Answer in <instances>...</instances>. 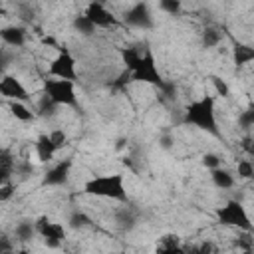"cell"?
<instances>
[{
	"label": "cell",
	"mask_w": 254,
	"mask_h": 254,
	"mask_svg": "<svg viewBox=\"0 0 254 254\" xmlns=\"http://www.w3.org/2000/svg\"><path fill=\"white\" fill-rule=\"evenodd\" d=\"M121 58L125 64V69L131 73V81H141V83H149L159 87L165 95H171V91L175 89L173 83L165 81L155 56L151 54V50H139V48H123L121 50Z\"/></svg>",
	"instance_id": "cell-1"
},
{
	"label": "cell",
	"mask_w": 254,
	"mask_h": 254,
	"mask_svg": "<svg viewBox=\"0 0 254 254\" xmlns=\"http://www.w3.org/2000/svg\"><path fill=\"white\" fill-rule=\"evenodd\" d=\"M183 123L196 127L208 135L218 137L220 129H218V119H216V103L214 97L210 95H202L198 99H192L190 103H187L185 111H183Z\"/></svg>",
	"instance_id": "cell-2"
},
{
	"label": "cell",
	"mask_w": 254,
	"mask_h": 254,
	"mask_svg": "<svg viewBox=\"0 0 254 254\" xmlns=\"http://www.w3.org/2000/svg\"><path fill=\"white\" fill-rule=\"evenodd\" d=\"M83 192L89 194V196L109 198V200H121V202H125L129 198L127 196V189H125V177L121 173L91 177L89 181H85Z\"/></svg>",
	"instance_id": "cell-3"
},
{
	"label": "cell",
	"mask_w": 254,
	"mask_h": 254,
	"mask_svg": "<svg viewBox=\"0 0 254 254\" xmlns=\"http://www.w3.org/2000/svg\"><path fill=\"white\" fill-rule=\"evenodd\" d=\"M44 95L58 107H75L77 105L75 81H69V79L48 77L44 81Z\"/></svg>",
	"instance_id": "cell-4"
},
{
	"label": "cell",
	"mask_w": 254,
	"mask_h": 254,
	"mask_svg": "<svg viewBox=\"0 0 254 254\" xmlns=\"http://www.w3.org/2000/svg\"><path fill=\"white\" fill-rule=\"evenodd\" d=\"M216 220L222 226H234L244 232H252V220L246 212V206L238 200H228L224 206L216 208Z\"/></svg>",
	"instance_id": "cell-5"
},
{
	"label": "cell",
	"mask_w": 254,
	"mask_h": 254,
	"mask_svg": "<svg viewBox=\"0 0 254 254\" xmlns=\"http://www.w3.org/2000/svg\"><path fill=\"white\" fill-rule=\"evenodd\" d=\"M50 77H58V79H69L75 81L77 79V69H75V58L67 52V50H60L58 56L50 62L48 67Z\"/></svg>",
	"instance_id": "cell-6"
},
{
	"label": "cell",
	"mask_w": 254,
	"mask_h": 254,
	"mask_svg": "<svg viewBox=\"0 0 254 254\" xmlns=\"http://www.w3.org/2000/svg\"><path fill=\"white\" fill-rule=\"evenodd\" d=\"M123 24L137 28V30H151L155 26V22H153V14H151L149 4L139 0L131 8H127L123 14Z\"/></svg>",
	"instance_id": "cell-7"
},
{
	"label": "cell",
	"mask_w": 254,
	"mask_h": 254,
	"mask_svg": "<svg viewBox=\"0 0 254 254\" xmlns=\"http://www.w3.org/2000/svg\"><path fill=\"white\" fill-rule=\"evenodd\" d=\"M34 224H36V234H40V236L46 240L48 246L56 248V246H60V244L64 242V238H65V228H64V224L54 222V220H50L48 216H40L38 220H34Z\"/></svg>",
	"instance_id": "cell-8"
},
{
	"label": "cell",
	"mask_w": 254,
	"mask_h": 254,
	"mask_svg": "<svg viewBox=\"0 0 254 254\" xmlns=\"http://www.w3.org/2000/svg\"><path fill=\"white\" fill-rule=\"evenodd\" d=\"M0 97L8 99V101H28L30 93L26 89V85L12 73H4L0 77Z\"/></svg>",
	"instance_id": "cell-9"
},
{
	"label": "cell",
	"mask_w": 254,
	"mask_h": 254,
	"mask_svg": "<svg viewBox=\"0 0 254 254\" xmlns=\"http://www.w3.org/2000/svg\"><path fill=\"white\" fill-rule=\"evenodd\" d=\"M83 14L93 22L95 28H115V26H119V20L115 18V14L101 2H89L85 6Z\"/></svg>",
	"instance_id": "cell-10"
},
{
	"label": "cell",
	"mask_w": 254,
	"mask_h": 254,
	"mask_svg": "<svg viewBox=\"0 0 254 254\" xmlns=\"http://www.w3.org/2000/svg\"><path fill=\"white\" fill-rule=\"evenodd\" d=\"M69 171H71V159H64V161H58L56 165H52L44 179H42V185L44 187H62L67 183L69 179Z\"/></svg>",
	"instance_id": "cell-11"
},
{
	"label": "cell",
	"mask_w": 254,
	"mask_h": 254,
	"mask_svg": "<svg viewBox=\"0 0 254 254\" xmlns=\"http://www.w3.org/2000/svg\"><path fill=\"white\" fill-rule=\"evenodd\" d=\"M34 149H36V157H38L40 163H50L54 159V155L58 153V147L54 145V141L50 139L48 133L38 135V139L34 143Z\"/></svg>",
	"instance_id": "cell-12"
},
{
	"label": "cell",
	"mask_w": 254,
	"mask_h": 254,
	"mask_svg": "<svg viewBox=\"0 0 254 254\" xmlns=\"http://www.w3.org/2000/svg\"><path fill=\"white\" fill-rule=\"evenodd\" d=\"M0 40L10 48H22L26 44V30L22 26H4L0 28Z\"/></svg>",
	"instance_id": "cell-13"
},
{
	"label": "cell",
	"mask_w": 254,
	"mask_h": 254,
	"mask_svg": "<svg viewBox=\"0 0 254 254\" xmlns=\"http://www.w3.org/2000/svg\"><path fill=\"white\" fill-rule=\"evenodd\" d=\"M232 60L238 67L250 64L254 60V48L248 46V44H242V42H236L234 48H232Z\"/></svg>",
	"instance_id": "cell-14"
},
{
	"label": "cell",
	"mask_w": 254,
	"mask_h": 254,
	"mask_svg": "<svg viewBox=\"0 0 254 254\" xmlns=\"http://www.w3.org/2000/svg\"><path fill=\"white\" fill-rule=\"evenodd\" d=\"M210 179H212V183H214V187H216V189L228 190V189H232V187H234V175H232L230 171L222 169V167L212 169V171H210Z\"/></svg>",
	"instance_id": "cell-15"
},
{
	"label": "cell",
	"mask_w": 254,
	"mask_h": 254,
	"mask_svg": "<svg viewBox=\"0 0 254 254\" xmlns=\"http://www.w3.org/2000/svg\"><path fill=\"white\" fill-rule=\"evenodd\" d=\"M36 234V224L34 220H20L16 226H14V238L18 242H28L32 240Z\"/></svg>",
	"instance_id": "cell-16"
},
{
	"label": "cell",
	"mask_w": 254,
	"mask_h": 254,
	"mask_svg": "<svg viewBox=\"0 0 254 254\" xmlns=\"http://www.w3.org/2000/svg\"><path fill=\"white\" fill-rule=\"evenodd\" d=\"M10 113H12V117H16L22 123H28L36 117V113L26 105V101H10Z\"/></svg>",
	"instance_id": "cell-17"
},
{
	"label": "cell",
	"mask_w": 254,
	"mask_h": 254,
	"mask_svg": "<svg viewBox=\"0 0 254 254\" xmlns=\"http://www.w3.org/2000/svg\"><path fill=\"white\" fill-rule=\"evenodd\" d=\"M71 26H73V30H75L77 34H81V36H93L95 30H97V28L93 26V22H91L85 14H77V16L73 18Z\"/></svg>",
	"instance_id": "cell-18"
},
{
	"label": "cell",
	"mask_w": 254,
	"mask_h": 254,
	"mask_svg": "<svg viewBox=\"0 0 254 254\" xmlns=\"http://www.w3.org/2000/svg\"><path fill=\"white\" fill-rule=\"evenodd\" d=\"M200 42H202V48L212 50V48H216V46L222 42V32H220V30H216V28H212V26H208V28H204V30H202Z\"/></svg>",
	"instance_id": "cell-19"
},
{
	"label": "cell",
	"mask_w": 254,
	"mask_h": 254,
	"mask_svg": "<svg viewBox=\"0 0 254 254\" xmlns=\"http://www.w3.org/2000/svg\"><path fill=\"white\" fill-rule=\"evenodd\" d=\"M157 250L159 252H179V250H183L181 248V238L177 234H165L163 238H159Z\"/></svg>",
	"instance_id": "cell-20"
},
{
	"label": "cell",
	"mask_w": 254,
	"mask_h": 254,
	"mask_svg": "<svg viewBox=\"0 0 254 254\" xmlns=\"http://www.w3.org/2000/svg\"><path fill=\"white\" fill-rule=\"evenodd\" d=\"M91 224V220H89V216L85 214V212H81V210H73L71 214H69V218H67V226L69 228H85V226H89Z\"/></svg>",
	"instance_id": "cell-21"
},
{
	"label": "cell",
	"mask_w": 254,
	"mask_h": 254,
	"mask_svg": "<svg viewBox=\"0 0 254 254\" xmlns=\"http://www.w3.org/2000/svg\"><path fill=\"white\" fill-rule=\"evenodd\" d=\"M159 8L169 16H179L183 10V2L181 0H159Z\"/></svg>",
	"instance_id": "cell-22"
},
{
	"label": "cell",
	"mask_w": 254,
	"mask_h": 254,
	"mask_svg": "<svg viewBox=\"0 0 254 254\" xmlns=\"http://www.w3.org/2000/svg\"><path fill=\"white\" fill-rule=\"evenodd\" d=\"M0 169H4L8 173H14L16 159H14V155H12L10 149H0Z\"/></svg>",
	"instance_id": "cell-23"
},
{
	"label": "cell",
	"mask_w": 254,
	"mask_h": 254,
	"mask_svg": "<svg viewBox=\"0 0 254 254\" xmlns=\"http://www.w3.org/2000/svg\"><path fill=\"white\" fill-rule=\"evenodd\" d=\"M238 125H240L244 131H248V129L254 125V107H252V105H248L244 111L238 113Z\"/></svg>",
	"instance_id": "cell-24"
},
{
	"label": "cell",
	"mask_w": 254,
	"mask_h": 254,
	"mask_svg": "<svg viewBox=\"0 0 254 254\" xmlns=\"http://www.w3.org/2000/svg\"><path fill=\"white\" fill-rule=\"evenodd\" d=\"M117 224L123 228V230H131L133 226H135V216H133V212L131 210H121L119 214H117Z\"/></svg>",
	"instance_id": "cell-25"
},
{
	"label": "cell",
	"mask_w": 254,
	"mask_h": 254,
	"mask_svg": "<svg viewBox=\"0 0 254 254\" xmlns=\"http://www.w3.org/2000/svg\"><path fill=\"white\" fill-rule=\"evenodd\" d=\"M254 177V165L250 159H242L238 161V179H252Z\"/></svg>",
	"instance_id": "cell-26"
},
{
	"label": "cell",
	"mask_w": 254,
	"mask_h": 254,
	"mask_svg": "<svg viewBox=\"0 0 254 254\" xmlns=\"http://www.w3.org/2000/svg\"><path fill=\"white\" fill-rule=\"evenodd\" d=\"M210 81H212V87H214V91H216L218 95H222V97H228V95H230V87H228V83H226L222 77L212 75Z\"/></svg>",
	"instance_id": "cell-27"
},
{
	"label": "cell",
	"mask_w": 254,
	"mask_h": 254,
	"mask_svg": "<svg viewBox=\"0 0 254 254\" xmlns=\"http://www.w3.org/2000/svg\"><path fill=\"white\" fill-rule=\"evenodd\" d=\"M48 135H50V139L54 141V145L58 147V151H60L62 147H65V143H67V135H65L62 129H54V131H50Z\"/></svg>",
	"instance_id": "cell-28"
},
{
	"label": "cell",
	"mask_w": 254,
	"mask_h": 254,
	"mask_svg": "<svg viewBox=\"0 0 254 254\" xmlns=\"http://www.w3.org/2000/svg\"><path fill=\"white\" fill-rule=\"evenodd\" d=\"M14 192H16V187H14L10 181L2 183V185H0V202H6V200H10V198L14 196Z\"/></svg>",
	"instance_id": "cell-29"
},
{
	"label": "cell",
	"mask_w": 254,
	"mask_h": 254,
	"mask_svg": "<svg viewBox=\"0 0 254 254\" xmlns=\"http://www.w3.org/2000/svg\"><path fill=\"white\" fill-rule=\"evenodd\" d=\"M202 167H206L208 171L220 167V157L214 155V153H206V155H202Z\"/></svg>",
	"instance_id": "cell-30"
},
{
	"label": "cell",
	"mask_w": 254,
	"mask_h": 254,
	"mask_svg": "<svg viewBox=\"0 0 254 254\" xmlns=\"http://www.w3.org/2000/svg\"><path fill=\"white\" fill-rule=\"evenodd\" d=\"M14 250V242L8 238V236H0V254H4V252H12Z\"/></svg>",
	"instance_id": "cell-31"
},
{
	"label": "cell",
	"mask_w": 254,
	"mask_h": 254,
	"mask_svg": "<svg viewBox=\"0 0 254 254\" xmlns=\"http://www.w3.org/2000/svg\"><path fill=\"white\" fill-rule=\"evenodd\" d=\"M8 64H10V56H8L6 52H0V77L6 73V67H8Z\"/></svg>",
	"instance_id": "cell-32"
},
{
	"label": "cell",
	"mask_w": 254,
	"mask_h": 254,
	"mask_svg": "<svg viewBox=\"0 0 254 254\" xmlns=\"http://www.w3.org/2000/svg\"><path fill=\"white\" fill-rule=\"evenodd\" d=\"M10 177H12V173H8V171L0 169V185H2V183H6V181H10Z\"/></svg>",
	"instance_id": "cell-33"
},
{
	"label": "cell",
	"mask_w": 254,
	"mask_h": 254,
	"mask_svg": "<svg viewBox=\"0 0 254 254\" xmlns=\"http://www.w3.org/2000/svg\"><path fill=\"white\" fill-rule=\"evenodd\" d=\"M161 147H163V149H169V147H171V137H163V139H161Z\"/></svg>",
	"instance_id": "cell-34"
},
{
	"label": "cell",
	"mask_w": 254,
	"mask_h": 254,
	"mask_svg": "<svg viewBox=\"0 0 254 254\" xmlns=\"http://www.w3.org/2000/svg\"><path fill=\"white\" fill-rule=\"evenodd\" d=\"M91 2H101V4H105L107 0H91Z\"/></svg>",
	"instance_id": "cell-35"
}]
</instances>
